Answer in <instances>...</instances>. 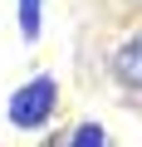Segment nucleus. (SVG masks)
Returning <instances> with one entry per match:
<instances>
[{"label": "nucleus", "instance_id": "f257e3e1", "mask_svg": "<svg viewBox=\"0 0 142 147\" xmlns=\"http://www.w3.org/2000/svg\"><path fill=\"white\" fill-rule=\"evenodd\" d=\"M54 98H59V88H54V79H49V74L30 79V84L10 98V123H15L20 132L44 127V123H49V113H54Z\"/></svg>", "mask_w": 142, "mask_h": 147}, {"label": "nucleus", "instance_id": "f03ea898", "mask_svg": "<svg viewBox=\"0 0 142 147\" xmlns=\"http://www.w3.org/2000/svg\"><path fill=\"white\" fill-rule=\"evenodd\" d=\"M113 74H118V84L142 88V34H132L127 44H118V54H113Z\"/></svg>", "mask_w": 142, "mask_h": 147}, {"label": "nucleus", "instance_id": "7ed1b4c3", "mask_svg": "<svg viewBox=\"0 0 142 147\" xmlns=\"http://www.w3.org/2000/svg\"><path fill=\"white\" fill-rule=\"evenodd\" d=\"M69 147H108V132H103L98 123H79L74 137H69Z\"/></svg>", "mask_w": 142, "mask_h": 147}, {"label": "nucleus", "instance_id": "20e7f679", "mask_svg": "<svg viewBox=\"0 0 142 147\" xmlns=\"http://www.w3.org/2000/svg\"><path fill=\"white\" fill-rule=\"evenodd\" d=\"M20 30H25V39L39 34V0H20Z\"/></svg>", "mask_w": 142, "mask_h": 147}]
</instances>
